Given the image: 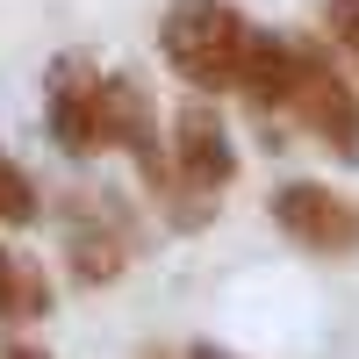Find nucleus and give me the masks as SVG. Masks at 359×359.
Segmentation results:
<instances>
[{
    "mask_svg": "<svg viewBox=\"0 0 359 359\" xmlns=\"http://www.w3.org/2000/svg\"><path fill=\"white\" fill-rule=\"evenodd\" d=\"M245 15L230 0H165L158 15V50L165 65L194 86L201 101H216L237 86V57H245Z\"/></svg>",
    "mask_w": 359,
    "mask_h": 359,
    "instance_id": "nucleus-1",
    "label": "nucleus"
},
{
    "mask_svg": "<svg viewBox=\"0 0 359 359\" xmlns=\"http://www.w3.org/2000/svg\"><path fill=\"white\" fill-rule=\"evenodd\" d=\"M287 115L294 130H309L331 158L359 165V86L345 79V65L316 36H294V86H287Z\"/></svg>",
    "mask_w": 359,
    "mask_h": 359,
    "instance_id": "nucleus-2",
    "label": "nucleus"
},
{
    "mask_svg": "<svg viewBox=\"0 0 359 359\" xmlns=\"http://www.w3.org/2000/svg\"><path fill=\"white\" fill-rule=\"evenodd\" d=\"M130 252H137V230L108 194H72L65 201V216H57V259H65L72 287H115L130 273Z\"/></svg>",
    "mask_w": 359,
    "mask_h": 359,
    "instance_id": "nucleus-3",
    "label": "nucleus"
},
{
    "mask_svg": "<svg viewBox=\"0 0 359 359\" xmlns=\"http://www.w3.org/2000/svg\"><path fill=\"white\" fill-rule=\"evenodd\" d=\"M266 216L287 245H302L316 259H352L359 252V201L323 187V180H280L266 194Z\"/></svg>",
    "mask_w": 359,
    "mask_h": 359,
    "instance_id": "nucleus-4",
    "label": "nucleus"
},
{
    "mask_svg": "<svg viewBox=\"0 0 359 359\" xmlns=\"http://www.w3.org/2000/svg\"><path fill=\"white\" fill-rule=\"evenodd\" d=\"M237 180V144H230V123L216 115V101H180V115L165 123V187H187V194H208L216 201Z\"/></svg>",
    "mask_w": 359,
    "mask_h": 359,
    "instance_id": "nucleus-5",
    "label": "nucleus"
},
{
    "mask_svg": "<svg viewBox=\"0 0 359 359\" xmlns=\"http://www.w3.org/2000/svg\"><path fill=\"white\" fill-rule=\"evenodd\" d=\"M43 130L65 158L101 151V72L86 50H57L43 72Z\"/></svg>",
    "mask_w": 359,
    "mask_h": 359,
    "instance_id": "nucleus-6",
    "label": "nucleus"
},
{
    "mask_svg": "<svg viewBox=\"0 0 359 359\" xmlns=\"http://www.w3.org/2000/svg\"><path fill=\"white\" fill-rule=\"evenodd\" d=\"M101 144H115L151 187H165V130L137 72H101Z\"/></svg>",
    "mask_w": 359,
    "mask_h": 359,
    "instance_id": "nucleus-7",
    "label": "nucleus"
},
{
    "mask_svg": "<svg viewBox=\"0 0 359 359\" xmlns=\"http://www.w3.org/2000/svg\"><path fill=\"white\" fill-rule=\"evenodd\" d=\"M287 86H294V36L280 29H245V57H237V86L259 115H287Z\"/></svg>",
    "mask_w": 359,
    "mask_h": 359,
    "instance_id": "nucleus-8",
    "label": "nucleus"
},
{
    "mask_svg": "<svg viewBox=\"0 0 359 359\" xmlns=\"http://www.w3.org/2000/svg\"><path fill=\"white\" fill-rule=\"evenodd\" d=\"M36 216H43L36 180H29V165L8 151V144H0V223H8V230H29Z\"/></svg>",
    "mask_w": 359,
    "mask_h": 359,
    "instance_id": "nucleus-9",
    "label": "nucleus"
},
{
    "mask_svg": "<svg viewBox=\"0 0 359 359\" xmlns=\"http://www.w3.org/2000/svg\"><path fill=\"white\" fill-rule=\"evenodd\" d=\"M43 309H50V280H43V266L15 252V266H8V316H43Z\"/></svg>",
    "mask_w": 359,
    "mask_h": 359,
    "instance_id": "nucleus-10",
    "label": "nucleus"
},
{
    "mask_svg": "<svg viewBox=\"0 0 359 359\" xmlns=\"http://www.w3.org/2000/svg\"><path fill=\"white\" fill-rule=\"evenodd\" d=\"M323 36H331V50L359 72V0H323Z\"/></svg>",
    "mask_w": 359,
    "mask_h": 359,
    "instance_id": "nucleus-11",
    "label": "nucleus"
},
{
    "mask_svg": "<svg viewBox=\"0 0 359 359\" xmlns=\"http://www.w3.org/2000/svg\"><path fill=\"white\" fill-rule=\"evenodd\" d=\"M180 359H237V352H223V345H208V338H194V345L180 352Z\"/></svg>",
    "mask_w": 359,
    "mask_h": 359,
    "instance_id": "nucleus-12",
    "label": "nucleus"
},
{
    "mask_svg": "<svg viewBox=\"0 0 359 359\" xmlns=\"http://www.w3.org/2000/svg\"><path fill=\"white\" fill-rule=\"evenodd\" d=\"M0 359H50V352H43V345H22V338H15V345L0 352Z\"/></svg>",
    "mask_w": 359,
    "mask_h": 359,
    "instance_id": "nucleus-13",
    "label": "nucleus"
},
{
    "mask_svg": "<svg viewBox=\"0 0 359 359\" xmlns=\"http://www.w3.org/2000/svg\"><path fill=\"white\" fill-rule=\"evenodd\" d=\"M8 266H15V252L0 245V316H8Z\"/></svg>",
    "mask_w": 359,
    "mask_h": 359,
    "instance_id": "nucleus-14",
    "label": "nucleus"
}]
</instances>
